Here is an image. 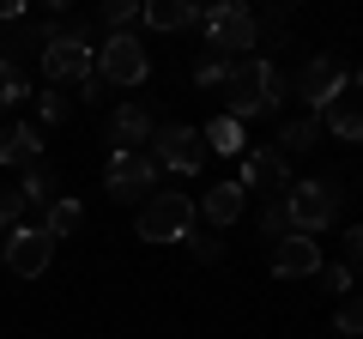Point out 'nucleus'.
Masks as SVG:
<instances>
[{"mask_svg": "<svg viewBox=\"0 0 363 339\" xmlns=\"http://www.w3.org/2000/svg\"><path fill=\"white\" fill-rule=\"evenodd\" d=\"M285 97H291V79L279 73L267 55L236 61L230 79H224V116H230V121H267V116H279Z\"/></svg>", "mask_w": 363, "mask_h": 339, "instance_id": "f257e3e1", "label": "nucleus"}, {"mask_svg": "<svg viewBox=\"0 0 363 339\" xmlns=\"http://www.w3.org/2000/svg\"><path fill=\"white\" fill-rule=\"evenodd\" d=\"M91 61H97V25H85V18H67V25H55L49 37H43V79H49L55 91L61 85H85L91 79Z\"/></svg>", "mask_w": 363, "mask_h": 339, "instance_id": "f03ea898", "label": "nucleus"}, {"mask_svg": "<svg viewBox=\"0 0 363 339\" xmlns=\"http://www.w3.org/2000/svg\"><path fill=\"white\" fill-rule=\"evenodd\" d=\"M200 30H206V49L224 55V61H248L260 43L255 30V13L236 6V0H218V6H200Z\"/></svg>", "mask_w": 363, "mask_h": 339, "instance_id": "7ed1b4c3", "label": "nucleus"}, {"mask_svg": "<svg viewBox=\"0 0 363 339\" xmlns=\"http://www.w3.org/2000/svg\"><path fill=\"white\" fill-rule=\"evenodd\" d=\"M188 230H194V200L188 194L157 188V194L140 200V218H133V236L140 243H188Z\"/></svg>", "mask_w": 363, "mask_h": 339, "instance_id": "20e7f679", "label": "nucleus"}, {"mask_svg": "<svg viewBox=\"0 0 363 339\" xmlns=\"http://www.w3.org/2000/svg\"><path fill=\"white\" fill-rule=\"evenodd\" d=\"M285 212H291V230H303V236H315V230H327V224H339V176L291 182Z\"/></svg>", "mask_w": 363, "mask_h": 339, "instance_id": "39448f33", "label": "nucleus"}, {"mask_svg": "<svg viewBox=\"0 0 363 339\" xmlns=\"http://www.w3.org/2000/svg\"><path fill=\"white\" fill-rule=\"evenodd\" d=\"M91 73L104 79V85H145V79H152V55H145V43L133 37V30H116V37L97 43Z\"/></svg>", "mask_w": 363, "mask_h": 339, "instance_id": "423d86ee", "label": "nucleus"}, {"mask_svg": "<svg viewBox=\"0 0 363 339\" xmlns=\"http://www.w3.org/2000/svg\"><path fill=\"white\" fill-rule=\"evenodd\" d=\"M291 91L303 97V109H309V116H321L333 97L351 91V79H345V67H339L333 55H315V61H303L297 73H291Z\"/></svg>", "mask_w": 363, "mask_h": 339, "instance_id": "0eeeda50", "label": "nucleus"}, {"mask_svg": "<svg viewBox=\"0 0 363 339\" xmlns=\"http://www.w3.org/2000/svg\"><path fill=\"white\" fill-rule=\"evenodd\" d=\"M152 145H157L152 157L164 170H176V176H200V170H206V140H200V128H188V121H157Z\"/></svg>", "mask_w": 363, "mask_h": 339, "instance_id": "6e6552de", "label": "nucleus"}, {"mask_svg": "<svg viewBox=\"0 0 363 339\" xmlns=\"http://www.w3.org/2000/svg\"><path fill=\"white\" fill-rule=\"evenodd\" d=\"M104 188H109V200H145L157 188V157L152 152H109Z\"/></svg>", "mask_w": 363, "mask_h": 339, "instance_id": "1a4fd4ad", "label": "nucleus"}, {"mask_svg": "<svg viewBox=\"0 0 363 339\" xmlns=\"http://www.w3.org/2000/svg\"><path fill=\"white\" fill-rule=\"evenodd\" d=\"M242 194H272V200L291 194V157L279 145H248L242 152Z\"/></svg>", "mask_w": 363, "mask_h": 339, "instance_id": "9d476101", "label": "nucleus"}, {"mask_svg": "<svg viewBox=\"0 0 363 339\" xmlns=\"http://www.w3.org/2000/svg\"><path fill=\"white\" fill-rule=\"evenodd\" d=\"M55 261V243L43 236V224H13L6 230V267H13V279H43Z\"/></svg>", "mask_w": 363, "mask_h": 339, "instance_id": "9b49d317", "label": "nucleus"}, {"mask_svg": "<svg viewBox=\"0 0 363 339\" xmlns=\"http://www.w3.org/2000/svg\"><path fill=\"white\" fill-rule=\"evenodd\" d=\"M152 133H157V116L145 104H116V109H109V121H104L109 152H145Z\"/></svg>", "mask_w": 363, "mask_h": 339, "instance_id": "f8f14e48", "label": "nucleus"}, {"mask_svg": "<svg viewBox=\"0 0 363 339\" xmlns=\"http://www.w3.org/2000/svg\"><path fill=\"white\" fill-rule=\"evenodd\" d=\"M321 243H315V236H303V230H291L285 243H272V273L279 279H315L321 273Z\"/></svg>", "mask_w": 363, "mask_h": 339, "instance_id": "ddd939ff", "label": "nucleus"}, {"mask_svg": "<svg viewBox=\"0 0 363 339\" xmlns=\"http://www.w3.org/2000/svg\"><path fill=\"white\" fill-rule=\"evenodd\" d=\"M0 164L6 170H37L43 164V133L30 128V121H13V128H0Z\"/></svg>", "mask_w": 363, "mask_h": 339, "instance_id": "4468645a", "label": "nucleus"}, {"mask_svg": "<svg viewBox=\"0 0 363 339\" xmlns=\"http://www.w3.org/2000/svg\"><path fill=\"white\" fill-rule=\"evenodd\" d=\"M140 25H152V30H194L200 6L194 0H140Z\"/></svg>", "mask_w": 363, "mask_h": 339, "instance_id": "2eb2a0df", "label": "nucleus"}, {"mask_svg": "<svg viewBox=\"0 0 363 339\" xmlns=\"http://www.w3.org/2000/svg\"><path fill=\"white\" fill-rule=\"evenodd\" d=\"M321 133H333V140H345V145H357L363 140V97H333V104L321 109Z\"/></svg>", "mask_w": 363, "mask_h": 339, "instance_id": "dca6fc26", "label": "nucleus"}, {"mask_svg": "<svg viewBox=\"0 0 363 339\" xmlns=\"http://www.w3.org/2000/svg\"><path fill=\"white\" fill-rule=\"evenodd\" d=\"M200 140H206V152H212V157H242V152H248L242 121H230V116H212L206 128H200Z\"/></svg>", "mask_w": 363, "mask_h": 339, "instance_id": "f3484780", "label": "nucleus"}, {"mask_svg": "<svg viewBox=\"0 0 363 339\" xmlns=\"http://www.w3.org/2000/svg\"><path fill=\"white\" fill-rule=\"evenodd\" d=\"M242 206H248L242 182H212V188H206V218L218 224V230H230V224L242 218Z\"/></svg>", "mask_w": 363, "mask_h": 339, "instance_id": "a211bd4d", "label": "nucleus"}, {"mask_svg": "<svg viewBox=\"0 0 363 339\" xmlns=\"http://www.w3.org/2000/svg\"><path fill=\"white\" fill-rule=\"evenodd\" d=\"M315 145H321V116H309V109H303V116H291L285 128H279V152H285V157L315 152Z\"/></svg>", "mask_w": 363, "mask_h": 339, "instance_id": "6ab92c4d", "label": "nucleus"}, {"mask_svg": "<svg viewBox=\"0 0 363 339\" xmlns=\"http://www.w3.org/2000/svg\"><path fill=\"white\" fill-rule=\"evenodd\" d=\"M18 200H25V206H43V212H49L55 200H61V182H55V170H49V164L25 170V176H18Z\"/></svg>", "mask_w": 363, "mask_h": 339, "instance_id": "aec40b11", "label": "nucleus"}, {"mask_svg": "<svg viewBox=\"0 0 363 339\" xmlns=\"http://www.w3.org/2000/svg\"><path fill=\"white\" fill-rule=\"evenodd\" d=\"M79 224H85V206H79L73 194H61V200H55L49 212H43V236H49V243H61V236H73Z\"/></svg>", "mask_w": 363, "mask_h": 339, "instance_id": "412c9836", "label": "nucleus"}, {"mask_svg": "<svg viewBox=\"0 0 363 339\" xmlns=\"http://www.w3.org/2000/svg\"><path fill=\"white\" fill-rule=\"evenodd\" d=\"M43 37H49V30H37V25H13V43H6V67H13V73H25L30 61H43Z\"/></svg>", "mask_w": 363, "mask_h": 339, "instance_id": "4be33fe9", "label": "nucleus"}, {"mask_svg": "<svg viewBox=\"0 0 363 339\" xmlns=\"http://www.w3.org/2000/svg\"><path fill=\"white\" fill-rule=\"evenodd\" d=\"M230 67L236 61H224V55H200V61H194V85H200V91H224V79H230Z\"/></svg>", "mask_w": 363, "mask_h": 339, "instance_id": "5701e85b", "label": "nucleus"}, {"mask_svg": "<svg viewBox=\"0 0 363 339\" xmlns=\"http://www.w3.org/2000/svg\"><path fill=\"white\" fill-rule=\"evenodd\" d=\"M260 236H267V243H285V236H291V212H285V200H267V206H260Z\"/></svg>", "mask_w": 363, "mask_h": 339, "instance_id": "b1692460", "label": "nucleus"}, {"mask_svg": "<svg viewBox=\"0 0 363 339\" xmlns=\"http://www.w3.org/2000/svg\"><path fill=\"white\" fill-rule=\"evenodd\" d=\"M18 104H30V85H25V73H13L0 61V109H18Z\"/></svg>", "mask_w": 363, "mask_h": 339, "instance_id": "393cba45", "label": "nucleus"}, {"mask_svg": "<svg viewBox=\"0 0 363 339\" xmlns=\"http://www.w3.org/2000/svg\"><path fill=\"white\" fill-rule=\"evenodd\" d=\"M97 18H104V30L116 37V30H128L133 18H140V0H104V13H97Z\"/></svg>", "mask_w": 363, "mask_h": 339, "instance_id": "a878e982", "label": "nucleus"}, {"mask_svg": "<svg viewBox=\"0 0 363 339\" xmlns=\"http://www.w3.org/2000/svg\"><path fill=\"white\" fill-rule=\"evenodd\" d=\"M333 327H339V333H351V339H363V297H357V291L333 309Z\"/></svg>", "mask_w": 363, "mask_h": 339, "instance_id": "bb28decb", "label": "nucleus"}, {"mask_svg": "<svg viewBox=\"0 0 363 339\" xmlns=\"http://www.w3.org/2000/svg\"><path fill=\"white\" fill-rule=\"evenodd\" d=\"M315 279H321V285L333 291L339 303H345V297H351V285H357V279H351V267H345V261H339V267H321V273H315Z\"/></svg>", "mask_w": 363, "mask_h": 339, "instance_id": "cd10ccee", "label": "nucleus"}, {"mask_svg": "<svg viewBox=\"0 0 363 339\" xmlns=\"http://www.w3.org/2000/svg\"><path fill=\"white\" fill-rule=\"evenodd\" d=\"M37 116H43V121H67V116H73V97H61V91L49 85V91L37 97Z\"/></svg>", "mask_w": 363, "mask_h": 339, "instance_id": "c85d7f7f", "label": "nucleus"}, {"mask_svg": "<svg viewBox=\"0 0 363 339\" xmlns=\"http://www.w3.org/2000/svg\"><path fill=\"white\" fill-rule=\"evenodd\" d=\"M18 212H25V200H18V182H0V230H13Z\"/></svg>", "mask_w": 363, "mask_h": 339, "instance_id": "c756f323", "label": "nucleus"}, {"mask_svg": "<svg viewBox=\"0 0 363 339\" xmlns=\"http://www.w3.org/2000/svg\"><path fill=\"white\" fill-rule=\"evenodd\" d=\"M345 267H351V279L363 285V224H351V230H345Z\"/></svg>", "mask_w": 363, "mask_h": 339, "instance_id": "7c9ffc66", "label": "nucleus"}, {"mask_svg": "<svg viewBox=\"0 0 363 339\" xmlns=\"http://www.w3.org/2000/svg\"><path fill=\"white\" fill-rule=\"evenodd\" d=\"M188 255H194V261H218V255H224V243H212V236H200V230H188Z\"/></svg>", "mask_w": 363, "mask_h": 339, "instance_id": "2f4dec72", "label": "nucleus"}, {"mask_svg": "<svg viewBox=\"0 0 363 339\" xmlns=\"http://www.w3.org/2000/svg\"><path fill=\"white\" fill-rule=\"evenodd\" d=\"M97 97H104V79L91 73V79H85V85H79V104H97Z\"/></svg>", "mask_w": 363, "mask_h": 339, "instance_id": "473e14b6", "label": "nucleus"}, {"mask_svg": "<svg viewBox=\"0 0 363 339\" xmlns=\"http://www.w3.org/2000/svg\"><path fill=\"white\" fill-rule=\"evenodd\" d=\"M0 18H13V25H25V0H0Z\"/></svg>", "mask_w": 363, "mask_h": 339, "instance_id": "72a5a7b5", "label": "nucleus"}, {"mask_svg": "<svg viewBox=\"0 0 363 339\" xmlns=\"http://www.w3.org/2000/svg\"><path fill=\"white\" fill-rule=\"evenodd\" d=\"M351 85H357V97H363V67H357V73H351Z\"/></svg>", "mask_w": 363, "mask_h": 339, "instance_id": "f704fd0d", "label": "nucleus"}, {"mask_svg": "<svg viewBox=\"0 0 363 339\" xmlns=\"http://www.w3.org/2000/svg\"><path fill=\"white\" fill-rule=\"evenodd\" d=\"M0 267H6V230H0Z\"/></svg>", "mask_w": 363, "mask_h": 339, "instance_id": "c9c22d12", "label": "nucleus"}, {"mask_svg": "<svg viewBox=\"0 0 363 339\" xmlns=\"http://www.w3.org/2000/svg\"><path fill=\"white\" fill-rule=\"evenodd\" d=\"M0 61H6V37H0Z\"/></svg>", "mask_w": 363, "mask_h": 339, "instance_id": "e433bc0d", "label": "nucleus"}]
</instances>
